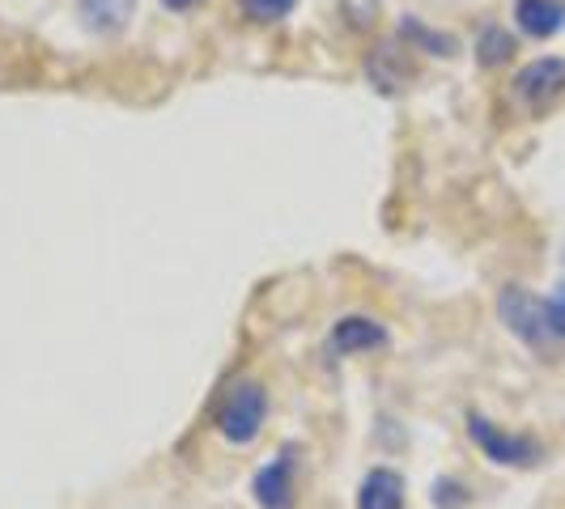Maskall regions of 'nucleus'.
Returning a JSON list of instances; mask_svg holds the SVG:
<instances>
[{
  "label": "nucleus",
  "instance_id": "obj_9",
  "mask_svg": "<svg viewBox=\"0 0 565 509\" xmlns=\"http://www.w3.org/2000/svg\"><path fill=\"white\" fill-rule=\"evenodd\" d=\"M358 509H404V476L392 467H370L358 488Z\"/></svg>",
  "mask_w": 565,
  "mask_h": 509
},
{
  "label": "nucleus",
  "instance_id": "obj_14",
  "mask_svg": "<svg viewBox=\"0 0 565 509\" xmlns=\"http://www.w3.org/2000/svg\"><path fill=\"white\" fill-rule=\"evenodd\" d=\"M468 501H472V497H468V488L459 480H451V476L434 480V509H463Z\"/></svg>",
  "mask_w": 565,
  "mask_h": 509
},
{
  "label": "nucleus",
  "instance_id": "obj_12",
  "mask_svg": "<svg viewBox=\"0 0 565 509\" xmlns=\"http://www.w3.org/2000/svg\"><path fill=\"white\" fill-rule=\"evenodd\" d=\"M238 9L255 26H273V22H285L298 9V0H238Z\"/></svg>",
  "mask_w": 565,
  "mask_h": 509
},
{
  "label": "nucleus",
  "instance_id": "obj_10",
  "mask_svg": "<svg viewBox=\"0 0 565 509\" xmlns=\"http://www.w3.org/2000/svg\"><path fill=\"white\" fill-rule=\"evenodd\" d=\"M399 39H404L413 52H429V56H455L451 34H438V30H429L425 22H417V18H404V22H399Z\"/></svg>",
  "mask_w": 565,
  "mask_h": 509
},
{
  "label": "nucleus",
  "instance_id": "obj_3",
  "mask_svg": "<svg viewBox=\"0 0 565 509\" xmlns=\"http://www.w3.org/2000/svg\"><path fill=\"white\" fill-rule=\"evenodd\" d=\"M468 437L498 467H536V463H544V442L540 437H532V433H510V429L489 421L484 412H468Z\"/></svg>",
  "mask_w": 565,
  "mask_h": 509
},
{
  "label": "nucleus",
  "instance_id": "obj_11",
  "mask_svg": "<svg viewBox=\"0 0 565 509\" xmlns=\"http://www.w3.org/2000/svg\"><path fill=\"white\" fill-rule=\"evenodd\" d=\"M510 56H514V34H507L502 26H484L481 39H477V59H481V68H502Z\"/></svg>",
  "mask_w": 565,
  "mask_h": 509
},
{
  "label": "nucleus",
  "instance_id": "obj_7",
  "mask_svg": "<svg viewBox=\"0 0 565 509\" xmlns=\"http://www.w3.org/2000/svg\"><path fill=\"white\" fill-rule=\"evenodd\" d=\"M408 43L404 39H383L374 52L366 56V73H370V82L379 85L383 94H396L399 85L413 77V59H408Z\"/></svg>",
  "mask_w": 565,
  "mask_h": 509
},
{
  "label": "nucleus",
  "instance_id": "obj_8",
  "mask_svg": "<svg viewBox=\"0 0 565 509\" xmlns=\"http://www.w3.org/2000/svg\"><path fill=\"white\" fill-rule=\"evenodd\" d=\"M514 26L527 39H553L565 30V0H514Z\"/></svg>",
  "mask_w": 565,
  "mask_h": 509
},
{
  "label": "nucleus",
  "instance_id": "obj_13",
  "mask_svg": "<svg viewBox=\"0 0 565 509\" xmlns=\"http://www.w3.org/2000/svg\"><path fill=\"white\" fill-rule=\"evenodd\" d=\"M94 13H103V18H111V22H103V34L107 30H119L128 22V0H82V18L89 22Z\"/></svg>",
  "mask_w": 565,
  "mask_h": 509
},
{
  "label": "nucleus",
  "instance_id": "obj_15",
  "mask_svg": "<svg viewBox=\"0 0 565 509\" xmlns=\"http://www.w3.org/2000/svg\"><path fill=\"white\" fill-rule=\"evenodd\" d=\"M162 4H167L170 13H188V9H196L200 0H162Z\"/></svg>",
  "mask_w": 565,
  "mask_h": 509
},
{
  "label": "nucleus",
  "instance_id": "obj_6",
  "mask_svg": "<svg viewBox=\"0 0 565 509\" xmlns=\"http://www.w3.org/2000/svg\"><path fill=\"white\" fill-rule=\"evenodd\" d=\"M392 344V332L370 318V314H344L337 318L332 336H328V353L332 357H358V353H383Z\"/></svg>",
  "mask_w": 565,
  "mask_h": 509
},
{
  "label": "nucleus",
  "instance_id": "obj_16",
  "mask_svg": "<svg viewBox=\"0 0 565 509\" xmlns=\"http://www.w3.org/2000/svg\"><path fill=\"white\" fill-rule=\"evenodd\" d=\"M553 297H557V302H562V306H565V281L557 284V293H553Z\"/></svg>",
  "mask_w": 565,
  "mask_h": 509
},
{
  "label": "nucleus",
  "instance_id": "obj_4",
  "mask_svg": "<svg viewBox=\"0 0 565 509\" xmlns=\"http://www.w3.org/2000/svg\"><path fill=\"white\" fill-rule=\"evenodd\" d=\"M510 94L514 102L527 115H544L553 111L565 98V59L562 56H540L532 64H523L510 82Z\"/></svg>",
  "mask_w": 565,
  "mask_h": 509
},
{
  "label": "nucleus",
  "instance_id": "obj_2",
  "mask_svg": "<svg viewBox=\"0 0 565 509\" xmlns=\"http://www.w3.org/2000/svg\"><path fill=\"white\" fill-rule=\"evenodd\" d=\"M264 421H268V387L252 373L230 378L222 396L213 399V429L230 446H252L264 433Z\"/></svg>",
  "mask_w": 565,
  "mask_h": 509
},
{
  "label": "nucleus",
  "instance_id": "obj_1",
  "mask_svg": "<svg viewBox=\"0 0 565 509\" xmlns=\"http://www.w3.org/2000/svg\"><path fill=\"white\" fill-rule=\"evenodd\" d=\"M498 318L510 336L536 353L565 344V306L557 297H540L523 284H507L498 293Z\"/></svg>",
  "mask_w": 565,
  "mask_h": 509
},
{
  "label": "nucleus",
  "instance_id": "obj_5",
  "mask_svg": "<svg viewBox=\"0 0 565 509\" xmlns=\"http://www.w3.org/2000/svg\"><path fill=\"white\" fill-rule=\"evenodd\" d=\"M255 506L259 509H294L298 506V451L281 446L277 458H268L252 480Z\"/></svg>",
  "mask_w": 565,
  "mask_h": 509
}]
</instances>
